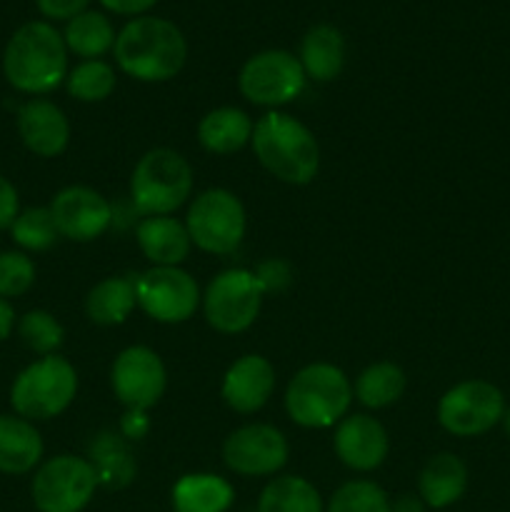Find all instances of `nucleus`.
I'll return each instance as SVG.
<instances>
[{
  "label": "nucleus",
  "mask_w": 510,
  "mask_h": 512,
  "mask_svg": "<svg viewBox=\"0 0 510 512\" xmlns=\"http://www.w3.org/2000/svg\"><path fill=\"white\" fill-rule=\"evenodd\" d=\"M113 55L118 68L140 83H165L183 70L188 40L168 18L138 15L115 35Z\"/></svg>",
  "instance_id": "1"
},
{
  "label": "nucleus",
  "mask_w": 510,
  "mask_h": 512,
  "mask_svg": "<svg viewBox=\"0 0 510 512\" xmlns=\"http://www.w3.org/2000/svg\"><path fill=\"white\" fill-rule=\"evenodd\" d=\"M3 73L18 93H53L68 78V48L63 33L45 20L20 25L5 45Z\"/></svg>",
  "instance_id": "2"
},
{
  "label": "nucleus",
  "mask_w": 510,
  "mask_h": 512,
  "mask_svg": "<svg viewBox=\"0 0 510 512\" xmlns=\"http://www.w3.org/2000/svg\"><path fill=\"white\" fill-rule=\"evenodd\" d=\"M253 153L270 175L288 185L313 183L320 170V145L308 125L280 110H268L253 128Z\"/></svg>",
  "instance_id": "3"
},
{
  "label": "nucleus",
  "mask_w": 510,
  "mask_h": 512,
  "mask_svg": "<svg viewBox=\"0 0 510 512\" xmlns=\"http://www.w3.org/2000/svg\"><path fill=\"white\" fill-rule=\"evenodd\" d=\"M353 398V383L338 365L313 363L290 378L285 410L300 428L323 430L333 428L348 415Z\"/></svg>",
  "instance_id": "4"
},
{
  "label": "nucleus",
  "mask_w": 510,
  "mask_h": 512,
  "mask_svg": "<svg viewBox=\"0 0 510 512\" xmlns=\"http://www.w3.org/2000/svg\"><path fill=\"white\" fill-rule=\"evenodd\" d=\"M193 168L173 148H153L135 163L130 175V203L135 213L153 218L170 215L193 195Z\"/></svg>",
  "instance_id": "5"
},
{
  "label": "nucleus",
  "mask_w": 510,
  "mask_h": 512,
  "mask_svg": "<svg viewBox=\"0 0 510 512\" xmlns=\"http://www.w3.org/2000/svg\"><path fill=\"white\" fill-rule=\"evenodd\" d=\"M78 395V373L63 355H45L18 373L10 385V405L15 415L43 423L63 415Z\"/></svg>",
  "instance_id": "6"
},
{
  "label": "nucleus",
  "mask_w": 510,
  "mask_h": 512,
  "mask_svg": "<svg viewBox=\"0 0 510 512\" xmlns=\"http://www.w3.org/2000/svg\"><path fill=\"white\" fill-rule=\"evenodd\" d=\"M185 228L203 253L230 255L243 243L248 218L238 195L225 188H210L190 203Z\"/></svg>",
  "instance_id": "7"
},
{
  "label": "nucleus",
  "mask_w": 510,
  "mask_h": 512,
  "mask_svg": "<svg viewBox=\"0 0 510 512\" xmlns=\"http://www.w3.org/2000/svg\"><path fill=\"white\" fill-rule=\"evenodd\" d=\"M98 485L90 460L65 453L38 465L30 498L38 512H83L95 498Z\"/></svg>",
  "instance_id": "8"
},
{
  "label": "nucleus",
  "mask_w": 510,
  "mask_h": 512,
  "mask_svg": "<svg viewBox=\"0 0 510 512\" xmlns=\"http://www.w3.org/2000/svg\"><path fill=\"white\" fill-rule=\"evenodd\" d=\"M305 70L293 53L280 48L260 50L250 55L240 68L238 88L248 103L260 108H280L303 93Z\"/></svg>",
  "instance_id": "9"
},
{
  "label": "nucleus",
  "mask_w": 510,
  "mask_h": 512,
  "mask_svg": "<svg viewBox=\"0 0 510 512\" xmlns=\"http://www.w3.org/2000/svg\"><path fill=\"white\" fill-rule=\"evenodd\" d=\"M263 298L253 270H223L210 280L203 295L205 320L223 335L245 333L258 320Z\"/></svg>",
  "instance_id": "10"
},
{
  "label": "nucleus",
  "mask_w": 510,
  "mask_h": 512,
  "mask_svg": "<svg viewBox=\"0 0 510 512\" xmlns=\"http://www.w3.org/2000/svg\"><path fill=\"white\" fill-rule=\"evenodd\" d=\"M505 398L488 380H463L453 385L438 403V423L458 438L488 433L503 420Z\"/></svg>",
  "instance_id": "11"
},
{
  "label": "nucleus",
  "mask_w": 510,
  "mask_h": 512,
  "mask_svg": "<svg viewBox=\"0 0 510 512\" xmlns=\"http://www.w3.org/2000/svg\"><path fill=\"white\" fill-rule=\"evenodd\" d=\"M135 298L143 313L155 323L178 325L195 315L200 288L183 268H150L135 280Z\"/></svg>",
  "instance_id": "12"
},
{
  "label": "nucleus",
  "mask_w": 510,
  "mask_h": 512,
  "mask_svg": "<svg viewBox=\"0 0 510 512\" xmlns=\"http://www.w3.org/2000/svg\"><path fill=\"white\" fill-rule=\"evenodd\" d=\"M110 388L128 410L148 413L160 403L168 388L163 360L145 345H130L115 358L110 368Z\"/></svg>",
  "instance_id": "13"
},
{
  "label": "nucleus",
  "mask_w": 510,
  "mask_h": 512,
  "mask_svg": "<svg viewBox=\"0 0 510 512\" xmlns=\"http://www.w3.org/2000/svg\"><path fill=\"white\" fill-rule=\"evenodd\" d=\"M290 445L275 425L250 423L233 430L223 443V463L243 478H265L285 468Z\"/></svg>",
  "instance_id": "14"
},
{
  "label": "nucleus",
  "mask_w": 510,
  "mask_h": 512,
  "mask_svg": "<svg viewBox=\"0 0 510 512\" xmlns=\"http://www.w3.org/2000/svg\"><path fill=\"white\" fill-rule=\"evenodd\" d=\"M48 208L53 213L60 238H68L73 243L98 240L115 218L108 198L88 185H68L53 195Z\"/></svg>",
  "instance_id": "15"
},
{
  "label": "nucleus",
  "mask_w": 510,
  "mask_h": 512,
  "mask_svg": "<svg viewBox=\"0 0 510 512\" xmlns=\"http://www.w3.org/2000/svg\"><path fill=\"white\" fill-rule=\"evenodd\" d=\"M333 450L345 468L355 473H370L380 468L390 453L388 430L378 418L368 413L345 415L335 425Z\"/></svg>",
  "instance_id": "16"
},
{
  "label": "nucleus",
  "mask_w": 510,
  "mask_h": 512,
  "mask_svg": "<svg viewBox=\"0 0 510 512\" xmlns=\"http://www.w3.org/2000/svg\"><path fill=\"white\" fill-rule=\"evenodd\" d=\"M275 390V368L268 358L248 353L235 360L223 375L220 395L233 413L250 415L265 408Z\"/></svg>",
  "instance_id": "17"
},
{
  "label": "nucleus",
  "mask_w": 510,
  "mask_h": 512,
  "mask_svg": "<svg viewBox=\"0 0 510 512\" xmlns=\"http://www.w3.org/2000/svg\"><path fill=\"white\" fill-rule=\"evenodd\" d=\"M18 135L38 158H58L70 143V123L53 100L33 98L18 110Z\"/></svg>",
  "instance_id": "18"
},
{
  "label": "nucleus",
  "mask_w": 510,
  "mask_h": 512,
  "mask_svg": "<svg viewBox=\"0 0 510 512\" xmlns=\"http://www.w3.org/2000/svg\"><path fill=\"white\" fill-rule=\"evenodd\" d=\"M135 240H138L140 253L155 268H180L193 248L185 223L170 215H153V218L140 220L135 228Z\"/></svg>",
  "instance_id": "19"
},
{
  "label": "nucleus",
  "mask_w": 510,
  "mask_h": 512,
  "mask_svg": "<svg viewBox=\"0 0 510 512\" xmlns=\"http://www.w3.org/2000/svg\"><path fill=\"white\" fill-rule=\"evenodd\" d=\"M468 488V468L453 453H438L423 465L418 475V498L425 508L445 510L458 503Z\"/></svg>",
  "instance_id": "20"
},
{
  "label": "nucleus",
  "mask_w": 510,
  "mask_h": 512,
  "mask_svg": "<svg viewBox=\"0 0 510 512\" xmlns=\"http://www.w3.org/2000/svg\"><path fill=\"white\" fill-rule=\"evenodd\" d=\"M43 438L30 420L0 415V473L25 475L43 460Z\"/></svg>",
  "instance_id": "21"
},
{
  "label": "nucleus",
  "mask_w": 510,
  "mask_h": 512,
  "mask_svg": "<svg viewBox=\"0 0 510 512\" xmlns=\"http://www.w3.org/2000/svg\"><path fill=\"white\" fill-rule=\"evenodd\" d=\"M298 60L305 70V78H313L315 83H330L345 68L343 33L330 23L313 25L300 40Z\"/></svg>",
  "instance_id": "22"
},
{
  "label": "nucleus",
  "mask_w": 510,
  "mask_h": 512,
  "mask_svg": "<svg viewBox=\"0 0 510 512\" xmlns=\"http://www.w3.org/2000/svg\"><path fill=\"white\" fill-rule=\"evenodd\" d=\"M175 512H228L235 503V488L215 473H188L170 490Z\"/></svg>",
  "instance_id": "23"
},
{
  "label": "nucleus",
  "mask_w": 510,
  "mask_h": 512,
  "mask_svg": "<svg viewBox=\"0 0 510 512\" xmlns=\"http://www.w3.org/2000/svg\"><path fill=\"white\" fill-rule=\"evenodd\" d=\"M253 128L255 123L245 110L223 105L203 115L198 125V140L208 153L233 155L250 143Z\"/></svg>",
  "instance_id": "24"
},
{
  "label": "nucleus",
  "mask_w": 510,
  "mask_h": 512,
  "mask_svg": "<svg viewBox=\"0 0 510 512\" xmlns=\"http://www.w3.org/2000/svg\"><path fill=\"white\" fill-rule=\"evenodd\" d=\"M135 305V280L113 275L90 288L85 298V315L95 325H120L130 318Z\"/></svg>",
  "instance_id": "25"
},
{
  "label": "nucleus",
  "mask_w": 510,
  "mask_h": 512,
  "mask_svg": "<svg viewBox=\"0 0 510 512\" xmlns=\"http://www.w3.org/2000/svg\"><path fill=\"white\" fill-rule=\"evenodd\" d=\"M65 48L83 60H100L115 45V28L98 10H85L65 25Z\"/></svg>",
  "instance_id": "26"
},
{
  "label": "nucleus",
  "mask_w": 510,
  "mask_h": 512,
  "mask_svg": "<svg viewBox=\"0 0 510 512\" xmlns=\"http://www.w3.org/2000/svg\"><path fill=\"white\" fill-rule=\"evenodd\" d=\"M255 512H325V505L310 480L300 475H280L265 485Z\"/></svg>",
  "instance_id": "27"
},
{
  "label": "nucleus",
  "mask_w": 510,
  "mask_h": 512,
  "mask_svg": "<svg viewBox=\"0 0 510 512\" xmlns=\"http://www.w3.org/2000/svg\"><path fill=\"white\" fill-rule=\"evenodd\" d=\"M405 385H408V378H405L403 368L383 360V363L368 365V368L355 378L353 395L360 405H365V408L380 410L398 403L405 393Z\"/></svg>",
  "instance_id": "28"
},
{
  "label": "nucleus",
  "mask_w": 510,
  "mask_h": 512,
  "mask_svg": "<svg viewBox=\"0 0 510 512\" xmlns=\"http://www.w3.org/2000/svg\"><path fill=\"white\" fill-rule=\"evenodd\" d=\"M90 465L95 468L98 483L110 490H123L133 483L138 465H135L133 455L125 448L123 440L115 435H100L93 445H90Z\"/></svg>",
  "instance_id": "29"
},
{
  "label": "nucleus",
  "mask_w": 510,
  "mask_h": 512,
  "mask_svg": "<svg viewBox=\"0 0 510 512\" xmlns=\"http://www.w3.org/2000/svg\"><path fill=\"white\" fill-rule=\"evenodd\" d=\"M115 85H118L115 70L105 60H83L73 70H68V78H65V88L80 103H103L113 95Z\"/></svg>",
  "instance_id": "30"
},
{
  "label": "nucleus",
  "mask_w": 510,
  "mask_h": 512,
  "mask_svg": "<svg viewBox=\"0 0 510 512\" xmlns=\"http://www.w3.org/2000/svg\"><path fill=\"white\" fill-rule=\"evenodd\" d=\"M15 328H18L20 343H23L30 353L40 355V358L58 353V348L65 340L63 325H60V320L55 318L53 313H48V310H28V313L18 320Z\"/></svg>",
  "instance_id": "31"
},
{
  "label": "nucleus",
  "mask_w": 510,
  "mask_h": 512,
  "mask_svg": "<svg viewBox=\"0 0 510 512\" xmlns=\"http://www.w3.org/2000/svg\"><path fill=\"white\" fill-rule=\"evenodd\" d=\"M10 235H13L15 245H20L23 250H30V253L50 250L60 240L50 208L20 210L15 223L10 225Z\"/></svg>",
  "instance_id": "32"
},
{
  "label": "nucleus",
  "mask_w": 510,
  "mask_h": 512,
  "mask_svg": "<svg viewBox=\"0 0 510 512\" xmlns=\"http://www.w3.org/2000/svg\"><path fill=\"white\" fill-rule=\"evenodd\" d=\"M325 512H390V498L373 480H350L330 495Z\"/></svg>",
  "instance_id": "33"
},
{
  "label": "nucleus",
  "mask_w": 510,
  "mask_h": 512,
  "mask_svg": "<svg viewBox=\"0 0 510 512\" xmlns=\"http://www.w3.org/2000/svg\"><path fill=\"white\" fill-rule=\"evenodd\" d=\"M35 285V263L20 250L0 253V298H20Z\"/></svg>",
  "instance_id": "34"
},
{
  "label": "nucleus",
  "mask_w": 510,
  "mask_h": 512,
  "mask_svg": "<svg viewBox=\"0 0 510 512\" xmlns=\"http://www.w3.org/2000/svg\"><path fill=\"white\" fill-rule=\"evenodd\" d=\"M255 280H258L263 295L283 293L290 285V280H293V273H290V265L285 263V260L273 258L265 260V263H260L258 268H255Z\"/></svg>",
  "instance_id": "35"
},
{
  "label": "nucleus",
  "mask_w": 510,
  "mask_h": 512,
  "mask_svg": "<svg viewBox=\"0 0 510 512\" xmlns=\"http://www.w3.org/2000/svg\"><path fill=\"white\" fill-rule=\"evenodd\" d=\"M40 13L48 20H73L75 15L85 13L90 5V0H35Z\"/></svg>",
  "instance_id": "36"
},
{
  "label": "nucleus",
  "mask_w": 510,
  "mask_h": 512,
  "mask_svg": "<svg viewBox=\"0 0 510 512\" xmlns=\"http://www.w3.org/2000/svg\"><path fill=\"white\" fill-rule=\"evenodd\" d=\"M20 213L18 188L5 175H0V230L10 228Z\"/></svg>",
  "instance_id": "37"
},
{
  "label": "nucleus",
  "mask_w": 510,
  "mask_h": 512,
  "mask_svg": "<svg viewBox=\"0 0 510 512\" xmlns=\"http://www.w3.org/2000/svg\"><path fill=\"white\" fill-rule=\"evenodd\" d=\"M155 3H158V0H100V5H103L105 10H110V13L133 15V18L148 13L150 8H155Z\"/></svg>",
  "instance_id": "38"
},
{
  "label": "nucleus",
  "mask_w": 510,
  "mask_h": 512,
  "mask_svg": "<svg viewBox=\"0 0 510 512\" xmlns=\"http://www.w3.org/2000/svg\"><path fill=\"white\" fill-rule=\"evenodd\" d=\"M148 428H150L148 418H145V413H140V410H128L123 423H120V430H123L125 438H133V440L143 438V435L148 433Z\"/></svg>",
  "instance_id": "39"
},
{
  "label": "nucleus",
  "mask_w": 510,
  "mask_h": 512,
  "mask_svg": "<svg viewBox=\"0 0 510 512\" xmlns=\"http://www.w3.org/2000/svg\"><path fill=\"white\" fill-rule=\"evenodd\" d=\"M15 328V310L5 298H0V343L10 338Z\"/></svg>",
  "instance_id": "40"
},
{
  "label": "nucleus",
  "mask_w": 510,
  "mask_h": 512,
  "mask_svg": "<svg viewBox=\"0 0 510 512\" xmlns=\"http://www.w3.org/2000/svg\"><path fill=\"white\" fill-rule=\"evenodd\" d=\"M390 512H425V503L415 495H400L395 503H390Z\"/></svg>",
  "instance_id": "41"
},
{
  "label": "nucleus",
  "mask_w": 510,
  "mask_h": 512,
  "mask_svg": "<svg viewBox=\"0 0 510 512\" xmlns=\"http://www.w3.org/2000/svg\"><path fill=\"white\" fill-rule=\"evenodd\" d=\"M503 428H505V435L510 438V408L503 413Z\"/></svg>",
  "instance_id": "42"
}]
</instances>
